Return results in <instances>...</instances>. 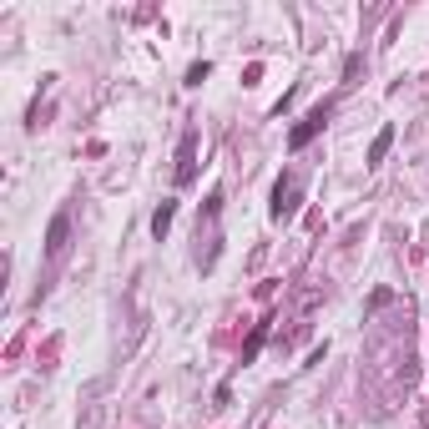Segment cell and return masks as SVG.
Returning <instances> with one entry per match:
<instances>
[{"mask_svg":"<svg viewBox=\"0 0 429 429\" xmlns=\"http://www.w3.org/2000/svg\"><path fill=\"white\" fill-rule=\"evenodd\" d=\"M192 177H197V132L182 137V152H177V182L187 187Z\"/></svg>","mask_w":429,"mask_h":429,"instance_id":"4","label":"cell"},{"mask_svg":"<svg viewBox=\"0 0 429 429\" xmlns=\"http://www.w3.org/2000/svg\"><path fill=\"white\" fill-rule=\"evenodd\" d=\"M293 207H298V182H293V177H283V182L273 187V218H278V223L293 218Z\"/></svg>","mask_w":429,"mask_h":429,"instance_id":"3","label":"cell"},{"mask_svg":"<svg viewBox=\"0 0 429 429\" xmlns=\"http://www.w3.org/2000/svg\"><path fill=\"white\" fill-rule=\"evenodd\" d=\"M172 218H177V202H162V207L152 212V232H157V238H167V227H172Z\"/></svg>","mask_w":429,"mask_h":429,"instance_id":"6","label":"cell"},{"mask_svg":"<svg viewBox=\"0 0 429 429\" xmlns=\"http://www.w3.org/2000/svg\"><path fill=\"white\" fill-rule=\"evenodd\" d=\"M263 338H268V329L257 324V329H253V338H248V349H243V363H253V359H257V349H263Z\"/></svg>","mask_w":429,"mask_h":429,"instance_id":"7","label":"cell"},{"mask_svg":"<svg viewBox=\"0 0 429 429\" xmlns=\"http://www.w3.org/2000/svg\"><path fill=\"white\" fill-rule=\"evenodd\" d=\"M324 121H329V106H313V112H308V116L288 132V146H293V152H298V146H308L318 132H324Z\"/></svg>","mask_w":429,"mask_h":429,"instance_id":"1","label":"cell"},{"mask_svg":"<svg viewBox=\"0 0 429 429\" xmlns=\"http://www.w3.org/2000/svg\"><path fill=\"white\" fill-rule=\"evenodd\" d=\"M207 76H212V66H207V61H197V66H192V71H187V86H202Z\"/></svg>","mask_w":429,"mask_h":429,"instance_id":"8","label":"cell"},{"mask_svg":"<svg viewBox=\"0 0 429 429\" xmlns=\"http://www.w3.org/2000/svg\"><path fill=\"white\" fill-rule=\"evenodd\" d=\"M389 146H394V126H384V132L369 142V167H379L384 157H389Z\"/></svg>","mask_w":429,"mask_h":429,"instance_id":"5","label":"cell"},{"mask_svg":"<svg viewBox=\"0 0 429 429\" xmlns=\"http://www.w3.org/2000/svg\"><path fill=\"white\" fill-rule=\"evenodd\" d=\"M66 243H71V212H56L51 227H46V253L61 257V253H66Z\"/></svg>","mask_w":429,"mask_h":429,"instance_id":"2","label":"cell"}]
</instances>
